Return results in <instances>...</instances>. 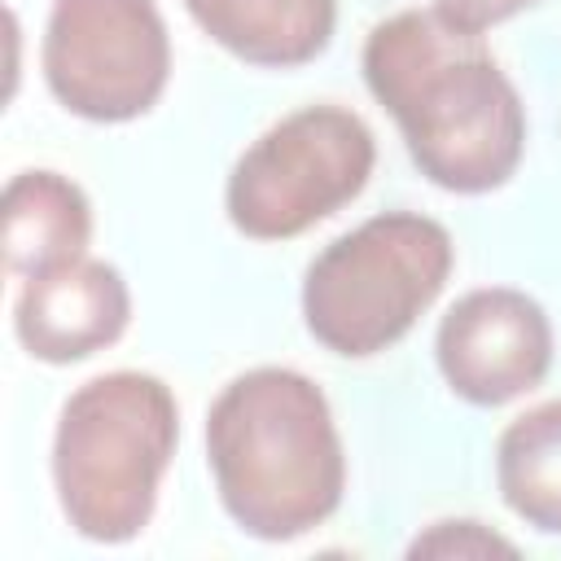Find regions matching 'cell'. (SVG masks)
Wrapping results in <instances>:
<instances>
[{
    "label": "cell",
    "mask_w": 561,
    "mask_h": 561,
    "mask_svg": "<svg viewBox=\"0 0 561 561\" xmlns=\"http://www.w3.org/2000/svg\"><path fill=\"white\" fill-rule=\"evenodd\" d=\"M364 83L430 184L478 197L513 180L526 153V105L482 31L438 4L399 9L364 39Z\"/></svg>",
    "instance_id": "cell-1"
},
{
    "label": "cell",
    "mask_w": 561,
    "mask_h": 561,
    "mask_svg": "<svg viewBox=\"0 0 561 561\" xmlns=\"http://www.w3.org/2000/svg\"><path fill=\"white\" fill-rule=\"evenodd\" d=\"M206 465L224 513L263 543L324 526L346 491V451L324 390L280 364L250 368L215 394Z\"/></svg>",
    "instance_id": "cell-2"
},
{
    "label": "cell",
    "mask_w": 561,
    "mask_h": 561,
    "mask_svg": "<svg viewBox=\"0 0 561 561\" xmlns=\"http://www.w3.org/2000/svg\"><path fill=\"white\" fill-rule=\"evenodd\" d=\"M180 443V403L153 373L114 368L83 381L57 412L53 491L75 535L92 543L136 539Z\"/></svg>",
    "instance_id": "cell-3"
},
{
    "label": "cell",
    "mask_w": 561,
    "mask_h": 561,
    "mask_svg": "<svg viewBox=\"0 0 561 561\" xmlns=\"http://www.w3.org/2000/svg\"><path fill=\"white\" fill-rule=\"evenodd\" d=\"M456 263L451 232L421 210H386L333 237L302 276L307 333L342 355L390 351L434 307Z\"/></svg>",
    "instance_id": "cell-4"
},
{
    "label": "cell",
    "mask_w": 561,
    "mask_h": 561,
    "mask_svg": "<svg viewBox=\"0 0 561 561\" xmlns=\"http://www.w3.org/2000/svg\"><path fill=\"white\" fill-rule=\"evenodd\" d=\"M377 167L373 127L346 105H302L228 171L224 210L250 241H289L355 202Z\"/></svg>",
    "instance_id": "cell-5"
},
{
    "label": "cell",
    "mask_w": 561,
    "mask_h": 561,
    "mask_svg": "<svg viewBox=\"0 0 561 561\" xmlns=\"http://www.w3.org/2000/svg\"><path fill=\"white\" fill-rule=\"evenodd\" d=\"M44 83L88 123H131L171 79V35L158 0H53L39 44Z\"/></svg>",
    "instance_id": "cell-6"
},
{
    "label": "cell",
    "mask_w": 561,
    "mask_h": 561,
    "mask_svg": "<svg viewBox=\"0 0 561 561\" xmlns=\"http://www.w3.org/2000/svg\"><path fill=\"white\" fill-rule=\"evenodd\" d=\"M434 359L456 399L500 408L530 394L552 368V320L513 285L469 289L434 333Z\"/></svg>",
    "instance_id": "cell-7"
},
{
    "label": "cell",
    "mask_w": 561,
    "mask_h": 561,
    "mask_svg": "<svg viewBox=\"0 0 561 561\" xmlns=\"http://www.w3.org/2000/svg\"><path fill=\"white\" fill-rule=\"evenodd\" d=\"M131 289L105 259H75L57 272L22 280L13 298V333L39 364H79L127 333Z\"/></svg>",
    "instance_id": "cell-8"
},
{
    "label": "cell",
    "mask_w": 561,
    "mask_h": 561,
    "mask_svg": "<svg viewBox=\"0 0 561 561\" xmlns=\"http://www.w3.org/2000/svg\"><path fill=\"white\" fill-rule=\"evenodd\" d=\"M4 272L31 280L57 272L88 254L92 241V202L61 171H18L4 184Z\"/></svg>",
    "instance_id": "cell-9"
},
{
    "label": "cell",
    "mask_w": 561,
    "mask_h": 561,
    "mask_svg": "<svg viewBox=\"0 0 561 561\" xmlns=\"http://www.w3.org/2000/svg\"><path fill=\"white\" fill-rule=\"evenodd\" d=\"M188 18L250 66H307L337 26V0H184Z\"/></svg>",
    "instance_id": "cell-10"
},
{
    "label": "cell",
    "mask_w": 561,
    "mask_h": 561,
    "mask_svg": "<svg viewBox=\"0 0 561 561\" xmlns=\"http://www.w3.org/2000/svg\"><path fill=\"white\" fill-rule=\"evenodd\" d=\"M495 486L526 526L561 535V399L535 403L500 430Z\"/></svg>",
    "instance_id": "cell-11"
},
{
    "label": "cell",
    "mask_w": 561,
    "mask_h": 561,
    "mask_svg": "<svg viewBox=\"0 0 561 561\" xmlns=\"http://www.w3.org/2000/svg\"><path fill=\"white\" fill-rule=\"evenodd\" d=\"M513 552H517L513 539H504L500 530L473 517H443L408 543V557H513Z\"/></svg>",
    "instance_id": "cell-12"
},
{
    "label": "cell",
    "mask_w": 561,
    "mask_h": 561,
    "mask_svg": "<svg viewBox=\"0 0 561 561\" xmlns=\"http://www.w3.org/2000/svg\"><path fill=\"white\" fill-rule=\"evenodd\" d=\"M434 4L469 31H486V26H500V22L517 18L522 9H530L539 0H434Z\"/></svg>",
    "instance_id": "cell-13"
}]
</instances>
